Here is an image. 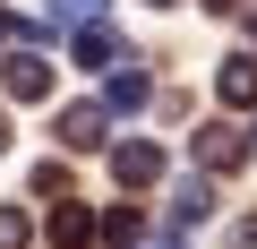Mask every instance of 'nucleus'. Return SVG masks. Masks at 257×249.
Wrapping results in <instances>:
<instances>
[{
    "label": "nucleus",
    "mask_w": 257,
    "mask_h": 249,
    "mask_svg": "<svg viewBox=\"0 0 257 249\" xmlns=\"http://www.w3.org/2000/svg\"><path fill=\"white\" fill-rule=\"evenodd\" d=\"M146 95H155L146 69H120V77H111V112H146Z\"/></svg>",
    "instance_id": "nucleus-9"
},
{
    "label": "nucleus",
    "mask_w": 257,
    "mask_h": 249,
    "mask_svg": "<svg viewBox=\"0 0 257 249\" xmlns=\"http://www.w3.org/2000/svg\"><path fill=\"white\" fill-rule=\"evenodd\" d=\"M69 60H77V69H111V60H120V43H111V26H77V43H69Z\"/></svg>",
    "instance_id": "nucleus-5"
},
{
    "label": "nucleus",
    "mask_w": 257,
    "mask_h": 249,
    "mask_svg": "<svg viewBox=\"0 0 257 249\" xmlns=\"http://www.w3.org/2000/svg\"><path fill=\"white\" fill-rule=\"evenodd\" d=\"M103 240H111V249H138V240H146V215L111 206V215H103Z\"/></svg>",
    "instance_id": "nucleus-10"
},
{
    "label": "nucleus",
    "mask_w": 257,
    "mask_h": 249,
    "mask_svg": "<svg viewBox=\"0 0 257 249\" xmlns=\"http://www.w3.org/2000/svg\"><path fill=\"white\" fill-rule=\"evenodd\" d=\"M0 35H9V18H0Z\"/></svg>",
    "instance_id": "nucleus-13"
},
{
    "label": "nucleus",
    "mask_w": 257,
    "mask_h": 249,
    "mask_svg": "<svg viewBox=\"0 0 257 249\" xmlns=\"http://www.w3.org/2000/svg\"><path fill=\"white\" fill-rule=\"evenodd\" d=\"M0 249H26V215L18 206H0Z\"/></svg>",
    "instance_id": "nucleus-12"
},
{
    "label": "nucleus",
    "mask_w": 257,
    "mask_h": 249,
    "mask_svg": "<svg viewBox=\"0 0 257 249\" xmlns=\"http://www.w3.org/2000/svg\"><path fill=\"white\" fill-rule=\"evenodd\" d=\"M111 172H120L128 189H155V181H163V146H146V138H128V146H111Z\"/></svg>",
    "instance_id": "nucleus-2"
},
{
    "label": "nucleus",
    "mask_w": 257,
    "mask_h": 249,
    "mask_svg": "<svg viewBox=\"0 0 257 249\" xmlns=\"http://www.w3.org/2000/svg\"><path fill=\"white\" fill-rule=\"evenodd\" d=\"M214 95L240 112V103H257V52H231L223 69H214Z\"/></svg>",
    "instance_id": "nucleus-4"
},
{
    "label": "nucleus",
    "mask_w": 257,
    "mask_h": 249,
    "mask_svg": "<svg viewBox=\"0 0 257 249\" xmlns=\"http://www.w3.org/2000/svg\"><path fill=\"white\" fill-rule=\"evenodd\" d=\"M94 232H103V223H94V215H86V206H69V198H60V206H52V240H60V249H86V240H94Z\"/></svg>",
    "instance_id": "nucleus-7"
},
{
    "label": "nucleus",
    "mask_w": 257,
    "mask_h": 249,
    "mask_svg": "<svg viewBox=\"0 0 257 249\" xmlns=\"http://www.w3.org/2000/svg\"><path fill=\"white\" fill-rule=\"evenodd\" d=\"M103 9H111V0H52L60 26H69V18H77V26H103Z\"/></svg>",
    "instance_id": "nucleus-11"
},
{
    "label": "nucleus",
    "mask_w": 257,
    "mask_h": 249,
    "mask_svg": "<svg viewBox=\"0 0 257 249\" xmlns=\"http://www.w3.org/2000/svg\"><path fill=\"white\" fill-rule=\"evenodd\" d=\"M189 155H197V172H231V163H248L257 146H248L240 129H197V146H189Z\"/></svg>",
    "instance_id": "nucleus-1"
},
{
    "label": "nucleus",
    "mask_w": 257,
    "mask_h": 249,
    "mask_svg": "<svg viewBox=\"0 0 257 249\" xmlns=\"http://www.w3.org/2000/svg\"><path fill=\"white\" fill-rule=\"evenodd\" d=\"M206 215H214V172L180 181V198H172V223H206Z\"/></svg>",
    "instance_id": "nucleus-6"
},
{
    "label": "nucleus",
    "mask_w": 257,
    "mask_h": 249,
    "mask_svg": "<svg viewBox=\"0 0 257 249\" xmlns=\"http://www.w3.org/2000/svg\"><path fill=\"white\" fill-rule=\"evenodd\" d=\"M248 146H257V129H248Z\"/></svg>",
    "instance_id": "nucleus-14"
},
{
    "label": "nucleus",
    "mask_w": 257,
    "mask_h": 249,
    "mask_svg": "<svg viewBox=\"0 0 257 249\" xmlns=\"http://www.w3.org/2000/svg\"><path fill=\"white\" fill-rule=\"evenodd\" d=\"M155 9H163V0H155Z\"/></svg>",
    "instance_id": "nucleus-15"
},
{
    "label": "nucleus",
    "mask_w": 257,
    "mask_h": 249,
    "mask_svg": "<svg viewBox=\"0 0 257 249\" xmlns=\"http://www.w3.org/2000/svg\"><path fill=\"white\" fill-rule=\"evenodd\" d=\"M9 95H26V103H35V95H52V69H43L35 52H18V60H9Z\"/></svg>",
    "instance_id": "nucleus-8"
},
{
    "label": "nucleus",
    "mask_w": 257,
    "mask_h": 249,
    "mask_svg": "<svg viewBox=\"0 0 257 249\" xmlns=\"http://www.w3.org/2000/svg\"><path fill=\"white\" fill-rule=\"evenodd\" d=\"M52 138H60L69 155H94V146H103V112H94V103H69V112H60V129H52Z\"/></svg>",
    "instance_id": "nucleus-3"
}]
</instances>
